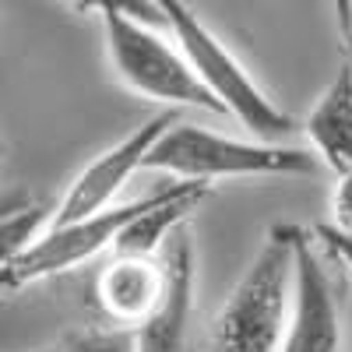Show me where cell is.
Instances as JSON below:
<instances>
[{
  "label": "cell",
  "instance_id": "6da1fadb",
  "mask_svg": "<svg viewBox=\"0 0 352 352\" xmlns=\"http://www.w3.org/2000/svg\"><path fill=\"white\" fill-rule=\"evenodd\" d=\"M303 229L278 222L264 240L226 296L212 320L208 352H278L289 317L292 289H296V247Z\"/></svg>",
  "mask_w": 352,
  "mask_h": 352
},
{
  "label": "cell",
  "instance_id": "7a4b0ae2",
  "mask_svg": "<svg viewBox=\"0 0 352 352\" xmlns=\"http://www.w3.org/2000/svg\"><path fill=\"white\" fill-rule=\"evenodd\" d=\"M141 169L173 176V184H197L212 187L215 180H261V176H314L324 166L310 148L296 144H268V141H243L208 127L176 120L144 155Z\"/></svg>",
  "mask_w": 352,
  "mask_h": 352
},
{
  "label": "cell",
  "instance_id": "3957f363",
  "mask_svg": "<svg viewBox=\"0 0 352 352\" xmlns=\"http://www.w3.org/2000/svg\"><path fill=\"white\" fill-rule=\"evenodd\" d=\"M144 4H102V28H106V53L109 64L131 92L141 99L162 102L166 109H208L222 113L219 102L204 92L194 67L187 64L184 50L169 43L155 25H166L162 8L152 4V14H141Z\"/></svg>",
  "mask_w": 352,
  "mask_h": 352
},
{
  "label": "cell",
  "instance_id": "277c9868",
  "mask_svg": "<svg viewBox=\"0 0 352 352\" xmlns=\"http://www.w3.org/2000/svg\"><path fill=\"white\" fill-rule=\"evenodd\" d=\"M166 28L173 32V43L184 50L187 64L194 67L197 81L204 85L219 109L232 120H240L254 141H268V144H285L300 131V124L292 116L272 102V96H264V88L250 78V71L226 50V43L204 28V21L176 0H159Z\"/></svg>",
  "mask_w": 352,
  "mask_h": 352
},
{
  "label": "cell",
  "instance_id": "5b68a950",
  "mask_svg": "<svg viewBox=\"0 0 352 352\" xmlns=\"http://www.w3.org/2000/svg\"><path fill=\"white\" fill-rule=\"evenodd\" d=\"M144 197L116 201L113 208H106L92 219L71 222V226H46L43 236L18 261H11L4 268V275H0V292H18V289L32 285V282L64 275V272L78 268V264L92 261L102 250H113L116 236H120V232L127 229V222L144 208Z\"/></svg>",
  "mask_w": 352,
  "mask_h": 352
},
{
  "label": "cell",
  "instance_id": "8992f818",
  "mask_svg": "<svg viewBox=\"0 0 352 352\" xmlns=\"http://www.w3.org/2000/svg\"><path fill=\"white\" fill-rule=\"evenodd\" d=\"M180 120L176 109H162L155 116H148L144 124H138L127 138H120L106 148L99 159L88 162L67 187V194L60 197V204L53 208L50 215V226H71V222H81V219H92L106 208L116 204V194L124 190V184L131 180L134 173H141L144 166V155L152 152V144Z\"/></svg>",
  "mask_w": 352,
  "mask_h": 352
},
{
  "label": "cell",
  "instance_id": "52a82bcc",
  "mask_svg": "<svg viewBox=\"0 0 352 352\" xmlns=\"http://www.w3.org/2000/svg\"><path fill=\"white\" fill-rule=\"evenodd\" d=\"M278 352H342V310L328 275L324 254L317 250L314 232L303 229L296 247V289L292 317Z\"/></svg>",
  "mask_w": 352,
  "mask_h": 352
},
{
  "label": "cell",
  "instance_id": "ba28073f",
  "mask_svg": "<svg viewBox=\"0 0 352 352\" xmlns=\"http://www.w3.org/2000/svg\"><path fill=\"white\" fill-rule=\"evenodd\" d=\"M162 261H166V292H162L159 307L131 331L134 352H187L194 282H197L194 240L187 232H176L162 247Z\"/></svg>",
  "mask_w": 352,
  "mask_h": 352
},
{
  "label": "cell",
  "instance_id": "9c48e42d",
  "mask_svg": "<svg viewBox=\"0 0 352 352\" xmlns=\"http://www.w3.org/2000/svg\"><path fill=\"white\" fill-rule=\"evenodd\" d=\"M166 292V261L159 257H113L99 272L96 300L116 328L134 331Z\"/></svg>",
  "mask_w": 352,
  "mask_h": 352
},
{
  "label": "cell",
  "instance_id": "30bf717a",
  "mask_svg": "<svg viewBox=\"0 0 352 352\" xmlns=\"http://www.w3.org/2000/svg\"><path fill=\"white\" fill-rule=\"evenodd\" d=\"M208 197V187L197 184H162L144 197V208L127 222V229L116 236L113 257H159L162 247L180 232V226L201 208Z\"/></svg>",
  "mask_w": 352,
  "mask_h": 352
},
{
  "label": "cell",
  "instance_id": "8fae6325",
  "mask_svg": "<svg viewBox=\"0 0 352 352\" xmlns=\"http://www.w3.org/2000/svg\"><path fill=\"white\" fill-rule=\"evenodd\" d=\"M300 131L310 141V152L335 176L352 166V60L345 56L331 85L320 92Z\"/></svg>",
  "mask_w": 352,
  "mask_h": 352
},
{
  "label": "cell",
  "instance_id": "7c38bea8",
  "mask_svg": "<svg viewBox=\"0 0 352 352\" xmlns=\"http://www.w3.org/2000/svg\"><path fill=\"white\" fill-rule=\"evenodd\" d=\"M50 215H53V208L32 204V208L18 212L11 222L0 226V275H4V268H8L11 261H18V257H21V254H25V250L46 232Z\"/></svg>",
  "mask_w": 352,
  "mask_h": 352
},
{
  "label": "cell",
  "instance_id": "4fadbf2b",
  "mask_svg": "<svg viewBox=\"0 0 352 352\" xmlns=\"http://www.w3.org/2000/svg\"><path fill=\"white\" fill-rule=\"evenodd\" d=\"M64 352H134V338L124 328H109V331H88L78 335Z\"/></svg>",
  "mask_w": 352,
  "mask_h": 352
},
{
  "label": "cell",
  "instance_id": "5bb4252c",
  "mask_svg": "<svg viewBox=\"0 0 352 352\" xmlns=\"http://www.w3.org/2000/svg\"><path fill=\"white\" fill-rule=\"evenodd\" d=\"M331 229L352 236V166L345 173H338V184H335V194H331Z\"/></svg>",
  "mask_w": 352,
  "mask_h": 352
},
{
  "label": "cell",
  "instance_id": "9a60e30c",
  "mask_svg": "<svg viewBox=\"0 0 352 352\" xmlns=\"http://www.w3.org/2000/svg\"><path fill=\"white\" fill-rule=\"evenodd\" d=\"M314 240H317L320 254H331L342 268L352 272V236H345V232H338L331 226H317L314 229Z\"/></svg>",
  "mask_w": 352,
  "mask_h": 352
},
{
  "label": "cell",
  "instance_id": "2e32d148",
  "mask_svg": "<svg viewBox=\"0 0 352 352\" xmlns=\"http://www.w3.org/2000/svg\"><path fill=\"white\" fill-rule=\"evenodd\" d=\"M32 194H28L25 187H14V190H4L0 194V226L4 222H11L18 212H25V208H32Z\"/></svg>",
  "mask_w": 352,
  "mask_h": 352
},
{
  "label": "cell",
  "instance_id": "e0dca14e",
  "mask_svg": "<svg viewBox=\"0 0 352 352\" xmlns=\"http://www.w3.org/2000/svg\"><path fill=\"white\" fill-rule=\"evenodd\" d=\"M39 352H46V349H39Z\"/></svg>",
  "mask_w": 352,
  "mask_h": 352
},
{
  "label": "cell",
  "instance_id": "ac0fdd59",
  "mask_svg": "<svg viewBox=\"0 0 352 352\" xmlns=\"http://www.w3.org/2000/svg\"><path fill=\"white\" fill-rule=\"evenodd\" d=\"M0 18H4V14H0Z\"/></svg>",
  "mask_w": 352,
  "mask_h": 352
}]
</instances>
